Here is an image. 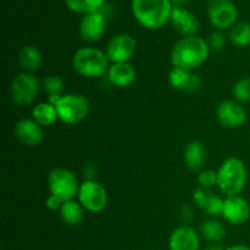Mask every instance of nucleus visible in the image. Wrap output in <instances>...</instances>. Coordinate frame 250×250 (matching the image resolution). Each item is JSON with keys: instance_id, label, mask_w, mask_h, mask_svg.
I'll return each mask as SVG.
<instances>
[{"instance_id": "1", "label": "nucleus", "mask_w": 250, "mask_h": 250, "mask_svg": "<svg viewBox=\"0 0 250 250\" xmlns=\"http://www.w3.org/2000/svg\"><path fill=\"white\" fill-rule=\"evenodd\" d=\"M210 46L203 38L197 36L183 37L173 45L171 63L173 67L193 71L208 60Z\"/></svg>"}, {"instance_id": "2", "label": "nucleus", "mask_w": 250, "mask_h": 250, "mask_svg": "<svg viewBox=\"0 0 250 250\" xmlns=\"http://www.w3.org/2000/svg\"><path fill=\"white\" fill-rule=\"evenodd\" d=\"M171 0H132V12L137 21L148 29H160L171 19Z\"/></svg>"}, {"instance_id": "3", "label": "nucleus", "mask_w": 250, "mask_h": 250, "mask_svg": "<svg viewBox=\"0 0 250 250\" xmlns=\"http://www.w3.org/2000/svg\"><path fill=\"white\" fill-rule=\"evenodd\" d=\"M248 180V171L238 158H229L217 170V187L226 197L239 195Z\"/></svg>"}, {"instance_id": "4", "label": "nucleus", "mask_w": 250, "mask_h": 250, "mask_svg": "<svg viewBox=\"0 0 250 250\" xmlns=\"http://www.w3.org/2000/svg\"><path fill=\"white\" fill-rule=\"evenodd\" d=\"M72 63L76 72L88 78L103 77L110 68L106 53L92 46L78 49L73 55Z\"/></svg>"}, {"instance_id": "5", "label": "nucleus", "mask_w": 250, "mask_h": 250, "mask_svg": "<svg viewBox=\"0 0 250 250\" xmlns=\"http://www.w3.org/2000/svg\"><path fill=\"white\" fill-rule=\"evenodd\" d=\"M77 176L75 172L65 167H58L50 171L48 177V187L53 195L58 197L62 203L73 200L80 190Z\"/></svg>"}, {"instance_id": "6", "label": "nucleus", "mask_w": 250, "mask_h": 250, "mask_svg": "<svg viewBox=\"0 0 250 250\" xmlns=\"http://www.w3.org/2000/svg\"><path fill=\"white\" fill-rule=\"evenodd\" d=\"M59 119L67 125H76L89 114V100L82 94L62 95L56 105Z\"/></svg>"}, {"instance_id": "7", "label": "nucleus", "mask_w": 250, "mask_h": 250, "mask_svg": "<svg viewBox=\"0 0 250 250\" xmlns=\"http://www.w3.org/2000/svg\"><path fill=\"white\" fill-rule=\"evenodd\" d=\"M208 17L217 29L232 28L237 23L238 9L231 0H209Z\"/></svg>"}, {"instance_id": "8", "label": "nucleus", "mask_w": 250, "mask_h": 250, "mask_svg": "<svg viewBox=\"0 0 250 250\" xmlns=\"http://www.w3.org/2000/svg\"><path fill=\"white\" fill-rule=\"evenodd\" d=\"M11 98L15 104L27 106L32 104L39 92L38 80L29 72H22L15 76L11 82Z\"/></svg>"}, {"instance_id": "9", "label": "nucleus", "mask_w": 250, "mask_h": 250, "mask_svg": "<svg viewBox=\"0 0 250 250\" xmlns=\"http://www.w3.org/2000/svg\"><path fill=\"white\" fill-rule=\"evenodd\" d=\"M77 197L80 204L90 212H99L104 210L109 199L104 186L92 180L84 181L80 186Z\"/></svg>"}, {"instance_id": "10", "label": "nucleus", "mask_w": 250, "mask_h": 250, "mask_svg": "<svg viewBox=\"0 0 250 250\" xmlns=\"http://www.w3.org/2000/svg\"><path fill=\"white\" fill-rule=\"evenodd\" d=\"M137 42L131 34L120 33L112 37L106 45V56L112 63L128 62L134 55Z\"/></svg>"}, {"instance_id": "11", "label": "nucleus", "mask_w": 250, "mask_h": 250, "mask_svg": "<svg viewBox=\"0 0 250 250\" xmlns=\"http://www.w3.org/2000/svg\"><path fill=\"white\" fill-rule=\"evenodd\" d=\"M217 121L227 128H239L248 119L247 110L237 100H224L216 109Z\"/></svg>"}, {"instance_id": "12", "label": "nucleus", "mask_w": 250, "mask_h": 250, "mask_svg": "<svg viewBox=\"0 0 250 250\" xmlns=\"http://www.w3.org/2000/svg\"><path fill=\"white\" fill-rule=\"evenodd\" d=\"M222 216L227 222L236 225V226L246 224L250 219L249 202L241 195L227 197L224 200Z\"/></svg>"}, {"instance_id": "13", "label": "nucleus", "mask_w": 250, "mask_h": 250, "mask_svg": "<svg viewBox=\"0 0 250 250\" xmlns=\"http://www.w3.org/2000/svg\"><path fill=\"white\" fill-rule=\"evenodd\" d=\"M106 28V16L100 11L84 15L80 24L81 38L87 43L98 42L104 34Z\"/></svg>"}, {"instance_id": "14", "label": "nucleus", "mask_w": 250, "mask_h": 250, "mask_svg": "<svg viewBox=\"0 0 250 250\" xmlns=\"http://www.w3.org/2000/svg\"><path fill=\"white\" fill-rule=\"evenodd\" d=\"M170 250H200V237L190 226H180L168 239Z\"/></svg>"}, {"instance_id": "15", "label": "nucleus", "mask_w": 250, "mask_h": 250, "mask_svg": "<svg viewBox=\"0 0 250 250\" xmlns=\"http://www.w3.org/2000/svg\"><path fill=\"white\" fill-rule=\"evenodd\" d=\"M15 136L23 146L33 148L43 142V129L34 120H20L15 125Z\"/></svg>"}, {"instance_id": "16", "label": "nucleus", "mask_w": 250, "mask_h": 250, "mask_svg": "<svg viewBox=\"0 0 250 250\" xmlns=\"http://www.w3.org/2000/svg\"><path fill=\"white\" fill-rule=\"evenodd\" d=\"M170 20L176 31L183 37L195 36V33L200 28V22L198 17L185 7H173Z\"/></svg>"}, {"instance_id": "17", "label": "nucleus", "mask_w": 250, "mask_h": 250, "mask_svg": "<svg viewBox=\"0 0 250 250\" xmlns=\"http://www.w3.org/2000/svg\"><path fill=\"white\" fill-rule=\"evenodd\" d=\"M195 204L203 210L209 216H219L222 215V209H224V200L219 195L215 194L212 190L208 188H202L197 189L193 194Z\"/></svg>"}, {"instance_id": "18", "label": "nucleus", "mask_w": 250, "mask_h": 250, "mask_svg": "<svg viewBox=\"0 0 250 250\" xmlns=\"http://www.w3.org/2000/svg\"><path fill=\"white\" fill-rule=\"evenodd\" d=\"M168 82L175 89L183 92H195L202 85L199 76L193 73L192 71L182 70V68L173 67L168 73Z\"/></svg>"}, {"instance_id": "19", "label": "nucleus", "mask_w": 250, "mask_h": 250, "mask_svg": "<svg viewBox=\"0 0 250 250\" xmlns=\"http://www.w3.org/2000/svg\"><path fill=\"white\" fill-rule=\"evenodd\" d=\"M136 68L129 62L112 63L107 71V78L115 87L125 88L136 81Z\"/></svg>"}, {"instance_id": "20", "label": "nucleus", "mask_w": 250, "mask_h": 250, "mask_svg": "<svg viewBox=\"0 0 250 250\" xmlns=\"http://www.w3.org/2000/svg\"><path fill=\"white\" fill-rule=\"evenodd\" d=\"M185 163L192 171H200L204 167L208 159V151L204 143L199 141H193L186 146L183 153Z\"/></svg>"}, {"instance_id": "21", "label": "nucleus", "mask_w": 250, "mask_h": 250, "mask_svg": "<svg viewBox=\"0 0 250 250\" xmlns=\"http://www.w3.org/2000/svg\"><path fill=\"white\" fill-rule=\"evenodd\" d=\"M60 216L62 221L68 226H78L83 220V207L80 202L70 200L62 203L60 208Z\"/></svg>"}, {"instance_id": "22", "label": "nucleus", "mask_w": 250, "mask_h": 250, "mask_svg": "<svg viewBox=\"0 0 250 250\" xmlns=\"http://www.w3.org/2000/svg\"><path fill=\"white\" fill-rule=\"evenodd\" d=\"M33 120L41 126H51L59 119L58 110L50 103H41L32 110Z\"/></svg>"}, {"instance_id": "23", "label": "nucleus", "mask_w": 250, "mask_h": 250, "mask_svg": "<svg viewBox=\"0 0 250 250\" xmlns=\"http://www.w3.org/2000/svg\"><path fill=\"white\" fill-rule=\"evenodd\" d=\"M19 61L27 72L37 71L42 65V54L36 46L26 45L19 54Z\"/></svg>"}, {"instance_id": "24", "label": "nucleus", "mask_w": 250, "mask_h": 250, "mask_svg": "<svg viewBox=\"0 0 250 250\" xmlns=\"http://www.w3.org/2000/svg\"><path fill=\"white\" fill-rule=\"evenodd\" d=\"M200 233L208 242L220 243L226 237V229L221 222L211 219L203 222L202 226H200Z\"/></svg>"}, {"instance_id": "25", "label": "nucleus", "mask_w": 250, "mask_h": 250, "mask_svg": "<svg viewBox=\"0 0 250 250\" xmlns=\"http://www.w3.org/2000/svg\"><path fill=\"white\" fill-rule=\"evenodd\" d=\"M229 41L238 48H247L250 45V23L237 22L229 31Z\"/></svg>"}, {"instance_id": "26", "label": "nucleus", "mask_w": 250, "mask_h": 250, "mask_svg": "<svg viewBox=\"0 0 250 250\" xmlns=\"http://www.w3.org/2000/svg\"><path fill=\"white\" fill-rule=\"evenodd\" d=\"M105 0H65V4L71 11L78 14H90L100 11L104 6Z\"/></svg>"}, {"instance_id": "27", "label": "nucleus", "mask_w": 250, "mask_h": 250, "mask_svg": "<svg viewBox=\"0 0 250 250\" xmlns=\"http://www.w3.org/2000/svg\"><path fill=\"white\" fill-rule=\"evenodd\" d=\"M232 95L238 103L250 102V77H243L232 85Z\"/></svg>"}, {"instance_id": "28", "label": "nucleus", "mask_w": 250, "mask_h": 250, "mask_svg": "<svg viewBox=\"0 0 250 250\" xmlns=\"http://www.w3.org/2000/svg\"><path fill=\"white\" fill-rule=\"evenodd\" d=\"M43 87L49 94H60L63 89V81L60 76L50 75L43 80Z\"/></svg>"}, {"instance_id": "29", "label": "nucleus", "mask_w": 250, "mask_h": 250, "mask_svg": "<svg viewBox=\"0 0 250 250\" xmlns=\"http://www.w3.org/2000/svg\"><path fill=\"white\" fill-rule=\"evenodd\" d=\"M198 182L200 187L210 189L214 186H217V171L202 170L198 176Z\"/></svg>"}, {"instance_id": "30", "label": "nucleus", "mask_w": 250, "mask_h": 250, "mask_svg": "<svg viewBox=\"0 0 250 250\" xmlns=\"http://www.w3.org/2000/svg\"><path fill=\"white\" fill-rule=\"evenodd\" d=\"M225 44H226V38H225L222 32H214V33L210 36L209 46L210 49H212V50H216V51L222 50Z\"/></svg>"}, {"instance_id": "31", "label": "nucleus", "mask_w": 250, "mask_h": 250, "mask_svg": "<svg viewBox=\"0 0 250 250\" xmlns=\"http://www.w3.org/2000/svg\"><path fill=\"white\" fill-rule=\"evenodd\" d=\"M61 205H62V202H61V200L59 199L58 197H55V195L50 194L48 198H46L45 207L48 208L49 210H51V211H56V210H60Z\"/></svg>"}, {"instance_id": "32", "label": "nucleus", "mask_w": 250, "mask_h": 250, "mask_svg": "<svg viewBox=\"0 0 250 250\" xmlns=\"http://www.w3.org/2000/svg\"><path fill=\"white\" fill-rule=\"evenodd\" d=\"M189 0H171L173 7H183Z\"/></svg>"}, {"instance_id": "33", "label": "nucleus", "mask_w": 250, "mask_h": 250, "mask_svg": "<svg viewBox=\"0 0 250 250\" xmlns=\"http://www.w3.org/2000/svg\"><path fill=\"white\" fill-rule=\"evenodd\" d=\"M226 250H250V248L247 246H243V244H237V246L229 247Z\"/></svg>"}]
</instances>
